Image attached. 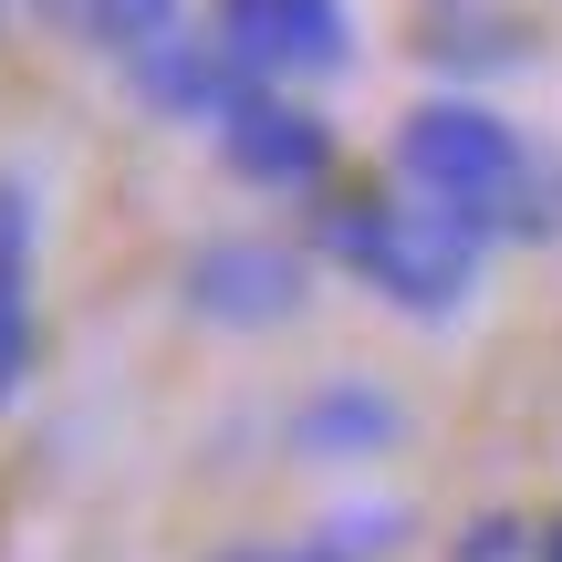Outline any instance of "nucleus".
Segmentation results:
<instances>
[{
  "label": "nucleus",
  "mask_w": 562,
  "mask_h": 562,
  "mask_svg": "<svg viewBox=\"0 0 562 562\" xmlns=\"http://www.w3.org/2000/svg\"><path fill=\"white\" fill-rule=\"evenodd\" d=\"M220 562H355V552L323 531V542H250V552H220Z\"/></svg>",
  "instance_id": "obj_12"
},
{
  "label": "nucleus",
  "mask_w": 562,
  "mask_h": 562,
  "mask_svg": "<svg viewBox=\"0 0 562 562\" xmlns=\"http://www.w3.org/2000/svg\"><path fill=\"white\" fill-rule=\"evenodd\" d=\"M188 313L199 323H229V334H271V323H292L302 302H313V261H302L292 240H250V229H229V240H199L178 271Z\"/></svg>",
  "instance_id": "obj_3"
},
{
  "label": "nucleus",
  "mask_w": 562,
  "mask_h": 562,
  "mask_svg": "<svg viewBox=\"0 0 562 562\" xmlns=\"http://www.w3.org/2000/svg\"><path fill=\"white\" fill-rule=\"evenodd\" d=\"M94 53H115V63H136L146 42H167L178 32V0H83V21H74Z\"/></svg>",
  "instance_id": "obj_10"
},
{
  "label": "nucleus",
  "mask_w": 562,
  "mask_h": 562,
  "mask_svg": "<svg viewBox=\"0 0 562 562\" xmlns=\"http://www.w3.org/2000/svg\"><path fill=\"white\" fill-rule=\"evenodd\" d=\"M32 375V188L0 178V396Z\"/></svg>",
  "instance_id": "obj_8"
},
{
  "label": "nucleus",
  "mask_w": 562,
  "mask_h": 562,
  "mask_svg": "<svg viewBox=\"0 0 562 562\" xmlns=\"http://www.w3.org/2000/svg\"><path fill=\"white\" fill-rule=\"evenodd\" d=\"M521 552H542V531L510 521V510H490V521H469V531H459V562H521Z\"/></svg>",
  "instance_id": "obj_11"
},
{
  "label": "nucleus",
  "mask_w": 562,
  "mask_h": 562,
  "mask_svg": "<svg viewBox=\"0 0 562 562\" xmlns=\"http://www.w3.org/2000/svg\"><path fill=\"white\" fill-rule=\"evenodd\" d=\"M480 220H459V209L438 199H334L323 209V250H334L355 281H375L385 302H406L417 323L459 313L469 281H480Z\"/></svg>",
  "instance_id": "obj_1"
},
{
  "label": "nucleus",
  "mask_w": 562,
  "mask_h": 562,
  "mask_svg": "<svg viewBox=\"0 0 562 562\" xmlns=\"http://www.w3.org/2000/svg\"><path fill=\"white\" fill-rule=\"evenodd\" d=\"M542 562H562V510H552V521H542Z\"/></svg>",
  "instance_id": "obj_14"
},
{
  "label": "nucleus",
  "mask_w": 562,
  "mask_h": 562,
  "mask_svg": "<svg viewBox=\"0 0 562 562\" xmlns=\"http://www.w3.org/2000/svg\"><path fill=\"white\" fill-rule=\"evenodd\" d=\"M220 157H229V178H250V188H313L323 167H334V125H323L313 104H292L281 83H250L220 115Z\"/></svg>",
  "instance_id": "obj_4"
},
{
  "label": "nucleus",
  "mask_w": 562,
  "mask_h": 562,
  "mask_svg": "<svg viewBox=\"0 0 562 562\" xmlns=\"http://www.w3.org/2000/svg\"><path fill=\"white\" fill-rule=\"evenodd\" d=\"M521 21L510 11H438L427 21V63H469V74H501V63H521Z\"/></svg>",
  "instance_id": "obj_9"
},
{
  "label": "nucleus",
  "mask_w": 562,
  "mask_h": 562,
  "mask_svg": "<svg viewBox=\"0 0 562 562\" xmlns=\"http://www.w3.org/2000/svg\"><path fill=\"white\" fill-rule=\"evenodd\" d=\"M136 83H146V104H167V115H209V125H220L261 74L229 53V32H209V42L167 32V42H146V53H136Z\"/></svg>",
  "instance_id": "obj_6"
},
{
  "label": "nucleus",
  "mask_w": 562,
  "mask_h": 562,
  "mask_svg": "<svg viewBox=\"0 0 562 562\" xmlns=\"http://www.w3.org/2000/svg\"><path fill=\"white\" fill-rule=\"evenodd\" d=\"M396 167H406V188L417 199H438V209H459V220H480V229H521V199H531V146H521V125H501L490 104H417V115L396 125Z\"/></svg>",
  "instance_id": "obj_2"
},
{
  "label": "nucleus",
  "mask_w": 562,
  "mask_h": 562,
  "mask_svg": "<svg viewBox=\"0 0 562 562\" xmlns=\"http://www.w3.org/2000/svg\"><path fill=\"white\" fill-rule=\"evenodd\" d=\"M32 11H42V21H83V0H32Z\"/></svg>",
  "instance_id": "obj_13"
},
{
  "label": "nucleus",
  "mask_w": 562,
  "mask_h": 562,
  "mask_svg": "<svg viewBox=\"0 0 562 562\" xmlns=\"http://www.w3.org/2000/svg\"><path fill=\"white\" fill-rule=\"evenodd\" d=\"M406 438V406L385 396V385H313L302 396V417H292V448H313V459H375V448H396Z\"/></svg>",
  "instance_id": "obj_7"
},
{
  "label": "nucleus",
  "mask_w": 562,
  "mask_h": 562,
  "mask_svg": "<svg viewBox=\"0 0 562 562\" xmlns=\"http://www.w3.org/2000/svg\"><path fill=\"white\" fill-rule=\"evenodd\" d=\"M220 32L261 83L334 74V63L355 53V11H344V0H220Z\"/></svg>",
  "instance_id": "obj_5"
}]
</instances>
